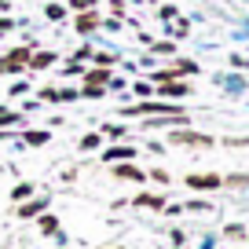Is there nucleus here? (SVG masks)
<instances>
[{
    "mask_svg": "<svg viewBox=\"0 0 249 249\" xmlns=\"http://www.w3.org/2000/svg\"><path fill=\"white\" fill-rule=\"evenodd\" d=\"M22 66H30V48H15V52H8V59L0 62V70H8V73L22 70Z\"/></svg>",
    "mask_w": 249,
    "mask_h": 249,
    "instance_id": "obj_1",
    "label": "nucleus"
},
{
    "mask_svg": "<svg viewBox=\"0 0 249 249\" xmlns=\"http://www.w3.org/2000/svg\"><path fill=\"white\" fill-rule=\"evenodd\" d=\"M128 114H179V110L169 107V103H147V107H136V110H128Z\"/></svg>",
    "mask_w": 249,
    "mask_h": 249,
    "instance_id": "obj_2",
    "label": "nucleus"
},
{
    "mask_svg": "<svg viewBox=\"0 0 249 249\" xmlns=\"http://www.w3.org/2000/svg\"><path fill=\"white\" fill-rule=\"evenodd\" d=\"M158 95H169V99H183V95H187V85H176V81H161Z\"/></svg>",
    "mask_w": 249,
    "mask_h": 249,
    "instance_id": "obj_3",
    "label": "nucleus"
},
{
    "mask_svg": "<svg viewBox=\"0 0 249 249\" xmlns=\"http://www.w3.org/2000/svg\"><path fill=\"white\" fill-rule=\"evenodd\" d=\"M187 183L198 187V191H213V187H220V176H191Z\"/></svg>",
    "mask_w": 249,
    "mask_h": 249,
    "instance_id": "obj_4",
    "label": "nucleus"
},
{
    "mask_svg": "<svg viewBox=\"0 0 249 249\" xmlns=\"http://www.w3.org/2000/svg\"><path fill=\"white\" fill-rule=\"evenodd\" d=\"M55 62V55L52 52H40V55H30V66L33 70H48V66H52Z\"/></svg>",
    "mask_w": 249,
    "mask_h": 249,
    "instance_id": "obj_5",
    "label": "nucleus"
},
{
    "mask_svg": "<svg viewBox=\"0 0 249 249\" xmlns=\"http://www.w3.org/2000/svg\"><path fill=\"white\" fill-rule=\"evenodd\" d=\"M172 140H176V143H202V147H205V143H209V136H198V132H176Z\"/></svg>",
    "mask_w": 249,
    "mask_h": 249,
    "instance_id": "obj_6",
    "label": "nucleus"
},
{
    "mask_svg": "<svg viewBox=\"0 0 249 249\" xmlns=\"http://www.w3.org/2000/svg\"><path fill=\"white\" fill-rule=\"evenodd\" d=\"M136 150L132 147H114V150H107V161H124V158H132Z\"/></svg>",
    "mask_w": 249,
    "mask_h": 249,
    "instance_id": "obj_7",
    "label": "nucleus"
},
{
    "mask_svg": "<svg viewBox=\"0 0 249 249\" xmlns=\"http://www.w3.org/2000/svg\"><path fill=\"white\" fill-rule=\"evenodd\" d=\"M117 176L121 179H143V172L136 169V165H117Z\"/></svg>",
    "mask_w": 249,
    "mask_h": 249,
    "instance_id": "obj_8",
    "label": "nucleus"
},
{
    "mask_svg": "<svg viewBox=\"0 0 249 249\" xmlns=\"http://www.w3.org/2000/svg\"><path fill=\"white\" fill-rule=\"evenodd\" d=\"M95 26H99V15H81V18H77V30H81V33L95 30Z\"/></svg>",
    "mask_w": 249,
    "mask_h": 249,
    "instance_id": "obj_9",
    "label": "nucleus"
},
{
    "mask_svg": "<svg viewBox=\"0 0 249 249\" xmlns=\"http://www.w3.org/2000/svg\"><path fill=\"white\" fill-rule=\"evenodd\" d=\"M40 209H44V202H30V205H22V209H18V216H37Z\"/></svg>",
    "mask_w": 249,
    "mask_h": 249,
    "instance_id": "obj_10",
    "label": "nucleus"
},
{
    "mask_svg": "<svg viewBox=\"0 0 249 249\" xmlns=\"http://www.w3.org/2000/svg\"><path fill=\"white\" fill-rule=\"evenodd\" d=\"M103 81H110V73H107V70H95V73H88V85H92V88H99Z\"/></svg>",
    "mask_w": 249,
    "mask_h": 249,
    "instance_id": "obj_11",
    "label": "nucleus"
},
{
    "mask_svg": "<svg viewBox=\"0 0 249 249\" xmlns=\"http://www.w3.org/2000/svg\"><path fill=\"white\" fill-rule=\"evenodd\" d=\"M26 143H33V147H40V143H48V132H30V136H26Z\"/></svg>",
    "mask_w": 249,
    "mask_h": 249,
    "instance_id": "obj_12",
    "label": "nucleus"
},
{
    "mask_svg": "<svg viewBox=\"0 0 249 249\" xmlns=\"http://www.w3.org/2000/svg\"><path fill=\"white\" fill-rule=\"evenodd\" d=\"M26 195H30V183H22V187H15V195H11V198H15V202H18V198H26Z\"/></svg>",
    "mask_w": 249,
    "mask_h": 249,
    "instance_id": "obj_13",
    "label": "nucleus"
},
{
    "mask_svg": "<svg viewBox=\"0 0 249 249\" xmlns=\"http://www.w3.org/2000/svg\"><path fill=\"white\" fill-rule=\"evenodd\" d=\"M18 121V114H0V128H4V124H15Z\"/></svg>",
    "mask_w": 249,
    "mask_h": 249,
    "instance_id": "obj_14",
    "label": "nucleus"
},
{
    "mask_svg": "<svg viewBox=\"0 0 249 249\" xmlns=\"http://www.w3.org/2000/svg\"><path fill=\"white\" fill-rule=\"evenodd\" d=\"M95 0H73V8H92Z\"/></svg>",
    "mask_w": 249,
    "mask_h": 249,
    "instance_id": "obj_15",
    "label": "nucleus"
},
{
    "mask_svg": "<svg viewBox=\"0 0 249 249\" xmlns=\"http://www.w3.org/2000/svg\"><path fill=\"white\" fill-rule=\"evenodd\" d=\"M0 30H11V18H0Z\"/></svg>",
    "mask_w": 249,
    "mask_h": 249,
    "instance_id": "obj_16",
    "label": "nucleus"
}]
</instances>
